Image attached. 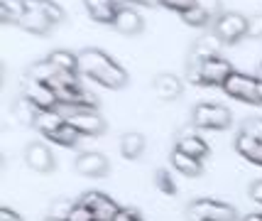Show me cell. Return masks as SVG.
I'll return each instance as SVG.
<instances>
[{"label":"cell","mask_w":262,"mask_h":221,"mask_svg":"<svg viewBox=\"0 0 262 221\" xmlns=\"http://www.w3.org/2000/svg\"><path fill=\"white\" fill-rule=\"evenodd\" d=\"M79 74L89 76L93 82L103 84L105 89H125L127 86V71L115 64L101 49H83L79 54Z\"/></svg>","instance_id":"6da1fadb"},{"label":"cell","mask_w":262,"mask_h":221,"mask_svg":"<svg viewBox=\"0 0 262 221\" xmlns=\"http://www.w3.org/2000/svg\"><path fill=\"white\" fill-rule=\"evenodd\" d=\"M233 71H235L233 64L218 54V57L206 59L201 64H189L186 79H189V84H196V86H223Z\"/></svg>","instance_id":"7a4b0ae2"},{"label":"cell","mask_w":262,"mask_h":221,"mask_svg":"<svg viewBox=\"0 0 262 221\" xmlns=\"http://www.w3.org/2000/svg\"><path fill=\"white\" fill-rule=\"evenodd\" d=\"M189 221H238V211L216 199H194L186 207Z\"/></svg>","instance_id":"3957f363"},{"label":"cell","mask_w":262,"mask_h":221,"mask_svg":"<svg viewBox=\"0 0 262 221\" xmlns=\"http://www.w3.org/2000/svg\"><path fill=\"white\" fill-rule=\"evenodd\" d=\"M191 126L201 130H228L233 126V116L226 106L199 104L191 111Z\"/></svg>","instance_id":"277c9868"},{"label":"cell","mask_w":262,"mask_h":221,"mask_svg":"<svg viewBox=\"0 0 262 221\" xmlns=\"http://www.w3.org/2000/svg\"><path fill=\"white\" fill-rule=\"evenodd\" d=\"M213 32L223 45H235L248 37V17H243L240 12H221L213 20Z\"/></svg>","instance_id":"5b68a950"},{"label":"cell","mask_w":262,"mask_h":221,"mask_svg":"<svg viewBox=\"0 0 262 221\" xmlns=\"http://www.w3.org/2000/svg\"><path fill=\"white\" fill-rule=\"evenodd\" d=\"M221 89L228 93L230 98H238V101H245V104H260L257 101V76L233 71Z\"/></svg>","instance_id":"8992f818"},{"label":"cell","mask_w":262,"mask_h":221,"mask_svg":"<svg viewBox=\"0 0 262 221\" xmlns=\"http://www.w3.org/2000/svg\"><path fill=\"white\" fill-rule=\"evenodd\" d=\"M79 202L91 211L96 221H115V216L120 214V207L115 204L113 199L108 197V194H103V192H96V189L86 192Z\"/></svg>","instance_id":"52a82bcc"},{"label":"cell","mask_w":262,"mask_h":221,"mask_svg":"<svg viewBox=\"0 0 262 221\" xmlns=\"http://www.w3.org/2000/svg\"><path fill=\"white\" fill-rule=\"evenodd\" d=\"M23 98L34 104L39 111H54L59 106V98L54 89L45 82H34V79H25L23 84Z\"/></svg>","instance_id":"ba28073f"},{"label":"cell","mask_w":262,"mask_h":221,"mask_svg":"<svg viewBox=\"0 0 262 221\" xmlns=\"http://www.w3.org/2000/svg\"><path fill=\"white\" fill-rule=\"evenodd\" d=\"M25 163L30 170L34 172H39V175H47V172H52L54 170V155L52 150L47 148L45 143H30L27 145V150H25Z\"/></svg>","instance_id":"9c48e42d"},{"label":"cell","mask_w":262,"mask_h":221,"mask_svg":"<svg viewBox=\"0 0 262 221\" xmlns=\"http://www.w3.org/2000/svg\"><path fill=\"white\" fill-rule=\"evenodd\" d=\"M76 172L83 177H105L111 172V165H108V157L101 155V152H81L76 157Z\"/></svg>","instance_id":"30bf717a"},{"label":"cell","mask_w":262,"mask_h":221,"mask_svg":"<svg viewBox=\"0 0 262 221\" xmlns=\"http://www.w3.org/2000/svg\"><path fill=\"white\" fill-rule=\"evenodd\" d=\"M69 123L79 130L81 135H103L105 128H108L101 113H98V111H89V108H86V111H79L76 116H71Z\"/></svg>","instance_id":"8fae6325"},{"label":"cell","mask_w":262,"mask_h":221,"mask_svg":"<svg viewBox=\"0 0 262 221\" xmlns=\"http://www.w3.org/2000/svg\"><path fill=\"white\" fill-rule=\"evenodd\" d=\"M221 47H223V42L218 39L216 32H206V35L199 37V39L194 42V47H191V57H189V64H201V62H206V59L218 57Z\"/></svg>","instance_id":"7c38bea8"},{"label":"cell","mask_w":262,"mask_h":221,"mask_svg":"<svg viewBox=\"0 0 262 221\" xmlns=\"http://www.w3.org/2000/svg\"><path fill=\"white\" fill-rule=\"evenodd\" d=\"M113 27L120 32V35H140V32L145 30V20H142V15L137 10L123 5V8L118 10V15H115Z\"/></svg>","instance_id":"4fadbf2b"},{"label":"cell","mask_w":262,"mask_h":221,"mask_svg":"<svg viewBox=\"0 0 262 221\" xmlns=\"http://www.w3.org/2000/svg\"><path fill=\"white\" fill-rule=\"evenodd\" d=\"M83 5H86L89 15L101 25H113L115 15L120 10V5H115V0H83Z\"/></svg>","instance_id":"5bb4252c"},{"label":"cell","mask_w":262,"mask_h":221,"mask_svg":"<svg viewBox=\"0 0 262 221\" xmlns=\"http://www.w3.org/2000/svg\"><path fill=\"white\" fill-rule=\"evenodd\" d=\"M177 148H179L182 152H186V155H191V157H199V160H206V157H208V152H211L208 143H206L201 135L191 133V130H184L182 135H179Z\"/></svg>","instance_id":"9a60e30c"},{"label":"cell","mask_w":262,"mask_h":221,"mask_svg":"<svg viewBox=\"0 0 262 221\" xmlns=\"http://www.w3.org/2000/svg\"><path fill=\"white\" fill-rule=\"evenodd\" d=\"M155 93L160 96L162 101H174L184 93V82L174 74H160L155 79Z\"/></svg>","instance_id":"2e32d148"},{"label":"cell","mask_w":262,"mask_h":221,"mask_svg":"<svg viewBox=\"0 0 262 221\" xmlns=\"http://www.w3.org/2000/svg\"><path fill=\"white\" fill-rule=\"evenodd\" d=\"M169 160H171V165H174V170L182 172L184 177H201L204 175V165H201V160H199V157H191V155H186V152H182L179 148L171 150Z\"/></svg>","instance_id":"e0dca14e"},{"label":"cell","mask_w":262,"mask_h":221,"mask_svg":"<svg viewBox=\"0 0 262 221\" xmlns=\"http://www.w3.org/2000/svg\"><path fill=\"white\" fill-rule=\"evenodd\" d=\"M25 5H27V10L42 12L52 25H61L67 20V12L61 10L57 3H52V0H25Z\"/></svg>","instance_id":"ac0fdd59"},{"label":"cell","mask_w":262,"mask_h":221,"mask_svg":"<svg viewBox=\"0 0 262 221\" xmlns=\"http://www.w3.org/2000/svg\"><path fill=\"white\" fill-rule=\"evenodd\" d=\"M17 27H23V30H27V32H32V35H49L52 32V27L54 25L47 20L42 12L37 10H27L23 15V20L17 23Z\"/></svg>","instance_id":"d6986e66"},{"label":"cell","mask_w":262,"mask_h":221,"mask_svg":"<svg viewBox=\"0 0 262 221\" xmlns=\"http://www.w3.org/2000/svg\"><path fill=\"white\" fill-rule=\"evenodd\" d=\"M235 150H238L245 160H250V163H255V165H262V143L260 140L250 138V135H245V133H238Z\"/></svg>","instance_id":"ffe728a7"},{"label":"cell","mask_w":262,"mask_h":221,"mask_svg":"<svg viewBox=\"0 0 262 221\" xmlns=\"http://www.w3.org/2000/svg\"><path fill=\"white\" fill-rule=\"evenodd\" d=\"M27 12L25 0H0V20L5 25H17Z\"/></svg>","instance_id":"44dd1931"},{"label":"cell","mask_w":262,"mask_h":221,"mask_svg":"<svg viewBox=\"0 0 262 221\" xmlns=\"http://www.w3.org/2000/svg\"><path fill=\"white\" fill-rule=\"evenodd\" d=\"M64 123H67V118H61L57 111H39L34 128H39V133H42L45 138H49V135H52V133H57Z\"/></svg>","instance_id":"7402d4cb"},{"label":"cell","mask_w":262,"mask_h":221,"mask_svg":"<svg viewBox=\"0 0 262 221\" xmlns=\"http://www.w3.org/2000/svg\"><path fill=\"white\" fill-rule=\"evenodd\" d=\"M120 152L125 155L127 160L142 157V152H145V135H140V133H125L120 138Z\"/></svg>","instance_id":"603a6c76"},{"label":"cell","mask_w":262,"mask_h":221,"mask_svg":"<svg viewBox=\"0 0 262 221\" xmlns=\"http://www.w3.org/2000/svg\"><path fill=\"white\" fill-rule=\"evenodd\" d=\"M47 62L54 64L59 71H74V74H79V54H74V52L57 49V52H52V54L47 57Z\"/></svg>","instance_id":"cb8c5ba5"},{"label":"cell","mask_w":262,"mask_h":221,"mask_svg":"<svg viewBox=\"0 0 262 221\" xmlns=\"http://www.w3.org/2000/svg\"><path fill=\"white\" fill-rule=\"evenodd\" d=\"M12 116L23 126H34L37 116H39V108L34 104H30L27 98H20V101H15V106H12Z\"/></svg>","instance_id":"d4e9b609"},{"label":"cell","mask_w":262,"mask_h":221,"mask_svg":"<svg viewBox=\"0 0 262 221\" xmlns=\"http://www.w3.org/2000/svg\"><path fill=\"white\" fill-rule=\"evenodd\" d=\"M49 140H52V143H59V145H64V148H74V145H79L81 143V133L67 120L57 133H52V135H49Z\"/></svg>","instance_id":"484cf974"},{"label":"cell","mask_w":262,"mask_h":221,"mask_svg":"<svg viewBox=\"0 0 262 221\" xmlns=\"http://www.w3.org/2000/svg\"><path fill=\"white\" fill-rule=\"evenodd\" d=\"M182 20L186 25H191V27H208V25H213V15H208L206 10H201V8H191V10L182 12Z\"/></svg>","instance_id":"4316f807"},{"label":"cell","mask_w":262,"mask_h":221,"mask_svg":"<svg viewBox=\"0 0 262 221\" xmlns=\"http://www.w3.org/2000/svg\"><path fill=\"white\" fill-rule=\"evenodd\" d=\"M155 185H157V189L160 192H164V194H177V182H174V177L169 175V170H157L155 172Z\"/></svg>","instance_id":"83f0119b"},{"label":"cell","mask_w":262,"mask_h":221,"mask_svg":"<svg viewBox=\"0 0 262 221\" xmlns=\"http://www.w3.org/2000/svg\"><path fill=\"white\" fill-rule=\"evenodd\" d=\"M74 207H76V202H69V199H57V202H52V207H49V216L67 221L69 216H71Z\"/></svg>","instance_id":"f1b7e54d"},{"label":"cell","mask_w":262,"mask_h":221,"mask_svg":"<svg viewBox=\"0 0 262 221\" xmlns=\"http://www.w3.org/2000/svg\"><path fill=\"white\" fill-rule=\"evenodd\" d=\"M240 133H245V135H250V138L262 143V118H248V120H243Z\"/></svg>","instance_id":"f546056e"},{"label":"cell","mask_w":262,"mask_h":221,"mask_svg":"<svg viewBox=\"0 0 262 221\" xmlns=\"http://www.w3.org/2000/svg\"><path fill=\"white\" fill-rule=\"evenodd\" d=\"M194 8H201V10H206L208 15L218 17V15H221V0H194Z\"/></svg>","instance_id":"4dcf8cb0"},{"label":"cell","mask_w":262,"mask_h":221,"mask_svg":"<svg viewBox=\"0 0 262 221\" xmlns=\"http://www.w3.org/2000/svg\"><path fill=\"white\" fill-rule=\"evenodd\" d=\"M67 221H96V219H93V214L81 202H76V207H74V211H71V216Z\"/></svg>","instance_id":"1f68e13d"},{"label":"cell","mask_w":262,"mask_h":221,"mask_svg":"<svg viewBox=\"0 0 262 221\" xmlns=\"http://www.w3.org/2000/svg\"><path fill=\"white\" fill-rule=\"evenodd\" d=\"M162 8H169V10H177L179 15L186 10H191L194 8V0H164V5Z\"/></svg>","instance_id":"d6a6232c"},{"label":"cell","mask_w":262,"mask_h":221,"mask_svg":"<svg viewBox=\"0 0 262 221\" xmlns=\"http://www.w3.org/2000/svg\"><path fill=\"white\" fill-rule=\"evenodd\" d=\"M248 37H262V12L248 17Z\"/></svg>","instance_id":"836d02e7"},{"label":"cell","mask_w":262,"mask_h":221,"mask_svg":"<svg viewBox=\"0 0 262 221\" xmlns=\"http://www.w3.org/2000/svg\"><path fill=\"white\" fill-rule=\"evenodd\" d=\"M115 221H145V219H142V214L135 209H120V214L115 216Z\"/></svg>","instance_id":"e575fe53"},{"label":"cell","mask_w":262,"mask_h":221,"mask_svg":"<svg viewBox=\"0 0 262 221\" xmlns=\"http://www.w3.org/2000/svg\"><path fill=\"white\" fill-rule=\"evenodd\" d=\"M250 197L257 202V204H262V179H255L250 185Z\"/></svg>","instance_id":"d590c367"},{"label":"cell","mask_w":262,"mask_h":221,"mask_svg":"<svg viewBox=\"0 0 262 221\" xmlns=\"http://www.w3.org/2000/svg\"><path fill=\"white\" fill-rule=\"evenodd\" d=\"M0 221H23V216L10 209H0Z\"/></svg>","instance_id":"8d00e7d4"},{"label":"cell","mask_w":262,"mask_h":221,"mask_svg":"<svg viewBox=\"0 0 262 221\" xmlns=\"http://www.w3.org/2000/svg\"><path fill=\"white\" fill-rule=\"evenodd\" d=\"M135 5H145V8H157V5H164V0H133Z\"/></svg>","instance_id":"74e56055"},{"label":"cell","mask_w":262,"mask_h":221,"mask_svg":"<svg viewBox=\"0 0 262 221\" xmlns=\"http://www.w3.org/2000/svg\"><path fill=\"white\" fill-rule=\"evenodd\" d=\"M240 221H262V214H248V216H243Z\"/></svg>","instance_id":"f35d334b"},{"label":"cell","mask_w":262,"mask_h":221,"mask_svg":"<svg viewBox=\"0 0 262 221\" xmlns=\"http://www.w3.org/2000/svg\"><path fill=\"white\" fill-rule=\"evenodd\" d=\"M257 101L262 106V79H257Z\"/></svg>","instance_id":"ab89813d"},{"label":"cell","mask_w":262,"mask_h":221,"mask_svg":"<svg viewBox=\"0 0 262 221\" xmlns=\"http://www.w3.org/2000/svg\"><path fill=\"white\" fill-rule=\"evenodd\" d=\"M127 3H133V0H115V5H120V8H123V5H127Z\"/></svg>","instance_id":"60d3db41"},{"label":"cell","mask_w":262,"mask_h":221,"mask_svg":"<svg viewBox=\"0 0 262 221\" xmlns=\"http://www.w3.org/2000/svg\"><path fill=\"white\" fill-rule=\"evenodd\" d=\"M45 221H64V219H54V216H47Z\"/></svg>","instance_id":"b9f144b4"},{"label":"cell","mask_w":262,"mask_h":221,"mask_svg":"<svg viewBox=\"0 0 262 221\" xmlns=\"http://www.w3.org/2000/svg\"><path fill=\"white\" fill-rule=\"evenodd\" d=\"M257 79H262V64H260V69H257Z\"/></svg>","instance_id":"7bdbcfd3"}]
</instances>
